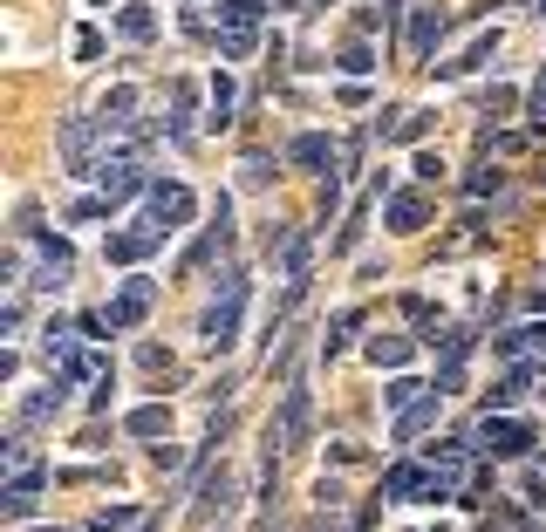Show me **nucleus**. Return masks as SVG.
<instances>
[{
  "mask_svg": "<svg viewBox=\"0 0 546 532\" xmlns=\"http://www.w3.org/2000/svg\"><path fill=\"white\" fill-rule=\"evenodd\" d=\"M239 301H246V280H239V273H226V294H219V301H212V314H205V348H233Z\"/></svg>",
  "mask_w": 546,
  "mask_h": 532,
  "instance_id": "f257e3e1",
  "label": "nucleus"
},
{
  "mask_svg": "<svg viewBox=\"0 0 546 532\" xmlns=\"http://www.w3.org/2000/svg\"><path fill=\"white\" fill-rule=\"evenodd\" d=\"M192 212H198L192 185H157V191H151V219H157L164 232H171V226H185Z\"/></svg>",
  "mask_w": 546,
  "mask_h": 532,
  "instance_id": "f03ea898",
  "label": "nucleus"
},
{
  "mask_svg": "<svg viewBox=\"0 0 546 532\" xmlns=\"http://www.w3.org/2000/svg\"><path fill=\"white\" fill-rule=\"evenodd\" d=\"M103 314H110V328H137V321L151 314V280H123V294L103 307Z\"/></svg>",
  "mask_w": 546,
  "mask_h": 532,
  "instance_id": "7ed1b4c3",
  "label": "nucleus"
},
{
  "mask_svg": "<svg viewBox=\"0 0 546 532\" xmlns=\"http://www.w3.org/2000/svg\"><path fill=\"white\" fill-rule=\"evenodd\" d=\"M157 239H164V226H137V232H110V246H103V253H110V260H117V266H130V260H144V253H151Z\"/></svg>",
  "mask_w": 546,
  "mask_h": 532,
  "instance_id": "20e7f679",
  "label": "nucleus"
},
{
  "mask_svg": "<svg viewBox=\"0 0 546 532\" xmlns=\"http://www.w3.org/2000/svg\"><path fill=\"white\" fill-rule=\"evenodd\" d=\"M424 219H430L424 191H396V198H390V226L396 232H424Z\"/></svg>",
  "mask_w": 546,
  "mask_h": 532,
  "instance_id": "39448f33",
  "label": "nucleus"
},
{
  "mask_svg": "<svg viewBox=\"0 0 546 532\" xmlns=\"http://www.w3.org/2000/svg\"><path fill=\"white\" fill-rule=\"evenodd\" d=\"M130 191H144V171H137L130 157H117V164H103V198H110V205H123Z\"/></svg>",
  "mask_w": 546,
  "mask_h": 532,
  "instance_id": "423d86ee",
  "label": "nucleus"
},
{
  "mask_svg": "<svg viewBox=\"0 0 546 532\" xmlns=\"http://www.w3.org/2000/svg\"><path fill=\"white\" fill-rule=\"evenodd\" d=\"M485 444H492L499 457H519L526 444H533V430H526V423H485Z\"/></svg>",
  "mask_w": 546,
  "mask_h": 532,
  "instance_id": "0eeeda50",
  "label": "nucleus"
},
{
  "mask_svg": "<svg viewBox=\"0 0 546 532\" xmlns=\"http://www.w3.org/2000/svg\"><path fill=\"white\" fill-rule=\"evenodd\" d=\"M287 157H294V164H328V157H335V144H328V137H321V130H308V137H294V144H287Z\"/></svg>",
  "mask_w": 546,
  "mask_h": 532,
  "instance_id": "6e6552de",
  "label": "nucleus"
},
{
  "mask_svg": "<svg viewBox=\"0 0 546 532\" xmlns=\"http://www.w3.org/2000/svg\"><path fill=\"white\" fill-rule=\"evenodd\" d=\"M130 437H164L171 430V410H157V403H144V410H130V423H123Z\"/></svg>",
  "mask_w": 546,
  "mask_h": 532,
  "instance_id": "1a4fd4ad",
  "label": "nucleus"
},
{
  "mask_svg": "<svg viewBox=\"0 0 546 532\" xmlns=\"http://www.w3.org/2000/svg\"><path fill=\"white\" fill-rule=\"evenodd\" d=\"M437 41H444V14H437V7H424V14H417V28H410V48H417V55H430Z\"/></svg>",
  "mask_w": 546,
  "mask_h": 532,
  "instance_id": "9d476101",
  "label": "nucleus"
},
{
  "mask_svg": "<svg viewBox=\"0 0 546 532\" xmlns=\"http://www.w3.org/2000/svg\"><path fill=\"white\" fill-rule=\"evenodd\" d=\"M62 157H69V171H82V164H89V123H62Z\"/></svg>",
  "mask_w": 546,
  "mask_h": 532,
  "instance_id": "9b49d317",
  "label": "nucleus"
},
{
  "mask_svg": "<svg viewBox=\"0 0 546 532\" xmlns=\"http://www.w3.org/2000/svg\"><path fill=\"white\" fill-rule=\"evenodd\" d=\"M55 410H62V382H48L41 396H28V403H21V423H41V417H55Z\"/></svg>",
  "mask_w": 546,
  "mask_h": 532,
  "instance_id": "f8f14e48",
  "label": "nucleus"
},
{
  "mask_svg": "<svg viewBox=\"0 0 546 532\" xmlns=\"http://www.w3.org/2000/svg\"><path fill=\"white\" fill-rule=\"evenodd\" d=\"M260 14H267V0H226V7H219V21H226V28H253Z\"/></svg>",
  "mask_w": 546,
  "mask_h": 532,
  "instance_id": "ddd939ff",
  "label": "nucleus"
},
{
  "mask_svg": "<svg viewBox=\"0 0 546 532\" xmlns=\"http://www.w3.org/2000/svg\"><path fill=\"white\" fill-rule=\"evenodd\" d=\"M417 485H424V471H417V464H396L390 478H383V498H410Z\"/></svg>",
  "mask_w": 546,
  "mask_h": 532,
  "instance_id": "4468645a",
  "label": "nucleus"
},
{
  "mask_svg": "<svg viewBox=\"0 0 546 532\" xmlns=\"http://www.w3.org/2000/svg\"><path fill=\"white\" fill-rule=\"evenodd\" d=\"M335 69H342V76H369V69H376V55H369V41H349Z\"/></svg>",
  "mask_w": 546,
  "mask_h": 532,
  "instance_id": "2eb2a0df",
  "label": "nucleus"
},
{
  "mask_svg": "<svg viewBox=\"0 0 546 532\" xmlns=\"http://www.w3.org/2000/svg\"><path fill=\"white\" fill-rule=\"evenodd\" d=\"M212 116L233 123V76H212Z\"/></svg>",
  "mask_w": 546,
  "mask_h": 532,
  "instance_id": "dca6fc26",
  "label": "nucleus"
},
{
  "mask_svg": "<svg viewBox=\"0 0 546 532\" xmlns=\"http://www.w3.org/2000/svg\"><path fill=\"white\" fill-rule=\"evenodd\" d=\"M130 110H137V89H117V96H103V123H123Z\"/></svg>",
  "mask_w": 546,
  "mask_h": 532,
  "instance_id": "f3484780",
  "label": "nucleus"
},
{
  "mask_svg": "<svg viewBox=\"0 0 546 532\" xmlns=\"http://www.w3.org/2000/svg\"><path fill=\"white\" fill-rule=\"evenodd\" d=\"M519 389H526V369H519V376H506V382H499V389L485 396V410H506V403H512V396H519Z\"/></svg>",
  "mask_w": 546,
  "mask_h": 532,
  "instance_id": "a211bd4d",
  "label": "nucleus"
},
{
  "mask_svg": "<svg viewBox=\"0 0 546 532\" xmlns=\"http://www.w3.org/2000/svg\"><path fill=\"white\" fill-rule=\"evenodd\" d=\"M130 526H137V512H130V505H110V512L96 519V532H130Z\"/></svg>",
  "mask_w": 546,
  "mask_h": 532,
  "instance_id": "6ab92c4d",
  "label": "nucleus"
},
{
  "mask_svg": "<svg viewBox=\"0 0 546 532\" xmlns=\"http://www.w3.org/2000/svg\"><path fill=\"white\" fill-rule=\"evenodd\" d=\"M417 389H424V382L396 376V382H390V410H410V403H417Z\"/></svg>",
  "mask_w": 546,
  "mask_h": 532,
  "instance_id": "aec40b11",
  "label": "nucleus"
},
{
  "mask_svg": "<svg viewBox=\"0 0 546 532\" xmlns=\"http://www.w3.org/2000/svg\"><path fill=\"white\" fill-rule=\"evenodd\" d=\"M369 355H376V362H383V369H396V362H403V355H410V348H403V342H369Z\"/></svg>",
  "mask_w": 546,
  "mask_h": 532,
  "instance_id": "412c9836",
  "label": "nucleus"
},
{
  "mask_svg": "<svg viewBox=\"0 0 546 532\" xmlns=\"http://www.w3.org/2000/svg\"><path fill=\"white\" fill-rule=\"evenodd\" d=\"M123 35L144 41V35H151V14H144V7H130V14H123Z\"/></svg>",
  "mask_w": 546,
  "mask_h": 532,
  "instance_id": "4be33fe9",
  "label": "nucleus"
},
{
  "mask_svg": "<svg viewBox=\"0 0 546 532\" xmlns=\"http://www.w3.org/2000/svg\"><path fill=\"white\" fill-rule=\"evenodd\" d=\"M526 103H533V116L546 123V69H540V82H533V96H526Z\"/></svg>",
  "mask_w": 546,
  "mask_h": 532,
  "instance_id": "5701e85b",
  "label": "nucleus"
},
{
  "mask_svg": "<svg viewBox=\"0 0 546 532\" xmlns=\"http://www.w3.org/2000/svg\"><path fill=\"white\" fill-rule=\"evenodd\" d=\"M540 14H546V0H540Z\"/></svg>",
  "mask_w": 546,
  "mask_h": 532,
  "instance_id": "b1692460",
  "label": "nucleus"
},
{
  "mask_svg": "<svg viewBox=\"0 0 546 532\" xmlns=\"http://www.w3.org/2000/svg\"><path fill=\"white\" fill-rule=\"evenodd\" d=\"M55 532H62V526H55Z\"/></svg>",
  "mask_w": 546,
  "mask_h": 532,
  "instance_id": "393cba45",
  "label": "nucleus"
}]
</instances>
